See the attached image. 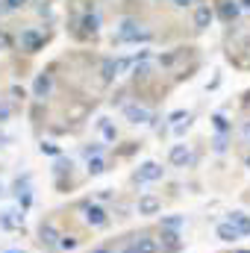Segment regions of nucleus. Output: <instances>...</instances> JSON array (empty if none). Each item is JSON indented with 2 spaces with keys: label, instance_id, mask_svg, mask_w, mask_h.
<instances>
[{
  "label": "nucleus",
  "instance_id": "9",
  "mask_svg": "<svg viewBox=\"0 0 250 253\" xmlns=\"http://www.w3.org/2000/svg\"><path fill=\"white\" fill-rule=\"evenodd\" d=\"M124 115L132 121V124H147V121H150V112H147L144 106H135V103H132V106H126Z\"/></svg>",
  "mask_w": 250,
  "mask_h": 253
},
{
  "label": "nucleus",
  "instance_id": "19",
  "mask_svg": "<svg viewBox=\"0 0 250 253\" xmlns=\"http://www.w3.org/2000/svg\"><path fill=\"white\" fill-rule=\"evenodd\" d=\"M59 251H74L77 248V239L74 236H59V245H56Z\"/></svg>",
  "mask_w": 250,
  "mask_h": 253
},
{
  "label": "nucleus",
  "instance_id": "34",
  "mask_svg": "<svg viewBox=\"0 0 250 253\" xmlns=\"http://www.w3.org/2000/svg\"><path fill=\"white\" fill-rule=\"evenodd\" d=\"M6 253H24V251H6Z\"/></svg>",
  "mask_w": 250,
  "mask_h": 253
},
{
  "label": "nucleus",
  "instance_id": "30",
  "mask_svg": "<svg viewBox=\"0 0 250 253\" xmlns=\"http://www.w3.org/2000/svg\"><path fill=\"white\" fill-rule=\"evenodd\" d=\"M245 138H248V144H250V121L245 124Z\"/></svg>",
  "mask_w": 250,
  "mask_h": 253
},
{
  "label": "nucleus",
  "instance_id": "3",
  "mask_svg": "<svg viewBox=\"0 0 250 253\" xmlns=\"http://www.w3.org/2000/svg\"><path fill=\"white\" fill-rule=\"evenodd\" d=\"M159 251L162 253H180L183 251V239H180V230H162L159 236Z\"/></svg>",
  "mask_w": 250,
  "mask_h": 253
},
{
  "label": "nucleus",
  "instance_id": "22",
  "mask_svg": "<svg viewBox=\"0 0 250 253\" xmlns=\"http://www.w3.org/2000/svg\"><path fill=\"white\" fill-rule=\"evenodd\" d=\"M18 203H21V209H30V203H33V194H30V191L18 194Z\"/></svg>",
  "mask_w": 250,
  "mask_h": 253
},
{
  "label": "nucleus",
  "instance_id": "1",
  "mask_svg": "<svg viewBox=\"0 0 250 253\" xmlns=\"http://www.w3.org/2000/svg\"><path fill=\"white\" fill-rule=\"evenodd\" d=\"M80 209L85 212V224L88 227H106L109 224V212L100 206V203H91V200H83Z\"/></svg>",
  "mask_w": 250,
  "mask_h": 253
},
{
  "label": "nucleus",
  "instance_id": "14",
  "mask_svg": "<svg viewBox=\"0 0 250 253\" xmlns=\"http://www.w3.org/2000/svg\"><path fill=\"white\" fill-rule=\"evenodd\" d=\"M218 12H221L224 21H236V18H239V3H236V0H224Z\"/></svg>",
  "mask_w": 250,
  "mask_h": 253
},
{
  "label": "nucleus",
  "instance_id": "5",
  "mask_svg": "<svg viewBox=\"0 0 250 253\" xmlns=\"http://www.w3.org/2000/svg\"><path fill=\"white\" fill-rule=\"evenodd\" d=\"M121 253H159V245H156V239H150V236H141V239H135V242H129Z\"/></svg>",
  "mask_w": 250,
  "mask_h": 253
},
{
  "label": "nucleus",
  "instance_id": "26",
  "mask_svg": "<svg viewBox=\"0 0 250 253\" xmlns=\"http://www.w3.org/2000/svg\"><path fill=\"white\" fill-rule=\"evenodd\" d=\"M103 132H106V138H115V135H118V132H115V126L106 124V121H103Z\"/></svg>",
  "mask_w": 250,
  "mask_h": 253
},
{
  "label": "nucleus",
  "instance_id": "20",
  "mask_svg": "<svg viewBox=\"0 0 250 253\" xmlns=\"http://www.w3.org/2000/svg\"><path fill=\"white\" fill-rule=\"evenodd\" d=\"M212 121H215V129H218V132H227V129H230V124H227V118H224V115H215Z\"/></svg>",
  "mask_w": 250,
  "mask_h": 253
},
{
  "label": "nucleus",
  "instance_id": "31",
  "mask_svg": "<svg viewBox=\"0 0 250 253\" xmlns=\"http://www.w3.org/2000/svg\"><path fill=\"white\" fill-rule=\"evenodd\" d=\"M91 253H112V251H109V248H94Z\"/></svg>",
  "mask_w": 250,
  "mask_h": 253
},
{
  "label": "nucleus",
  "instance_id": "4",
  "mask_svg": "<svg viewBox=\"0 0 250 253\" xmlns=\"http://www.w3.org/2000/svg\"><path fill=\"white\" fill-rule=\"evenodd\" d=\"M42 47H44V36H42L39 30H24V33H21V50L39 53Z\"/></svg>",
  "mask_w": 250,
  "mask_h": 253
},
{
  "label": "nucleus",
  "instance_id": "15",
  "mask_svg": "<svg viewBox=\"0 0 250 253\" xmlns=\"http://www.w3.org/2000/svg\"><path fill=\"white\" fill-rule=\"evenodd\" d=\"M188 159H191V153H188L186 144H177V147H171V162H174V165H186Z\"/></svg>",
  "mask_w": 250,
  "mask_h": 253
},
{
  "label": "nucleus",
  "instance_id": "21",
  "mask_svg": "<svg viewBox=\"0 0 250 253\" xmlns=\"http://www.w3.org/2000/svg\"><path fill=\"white\" fill-rule=\"evenodd\" d=\"M177 59H180V50H174V53H168V56H162V59H159V65H165V68H168V65H174Z\"/></svg>",
  "mask_w": 250,
  "mask_h": 253
},
{
  "label": "nucleus",
  "instance_id": "36",
  "mask_svg": "<svg viewBox=\"0 0 250 253\" xmlns=\"http://www.w3.org/2000/svg\"><path fill=\"white\" fill-rule=\"evenodd\" d=\"M0 194H3V186H0Z\"/></svg>",
  "mask_w": 250,
  "mask_h": 253
},
{
  "label": "nucleus",
  "instance_id": "29",
  "mask_svg": "<svg viewBox=\"0 0 250 253\" xmlns=\"http://www.w3.org/2000/svg\"><path fill=\"white\" fill-rule=\"evenodd\" d=\"M174 3H177L180 9H186V6H191V3H194V0H174Z\"/></svg>",
  "mask_w": 250,
  "mask_h": 253
},
{
  "label": "nucleus",
  "instance_id": "28",
  "mask_svg": "<svg viewBox=\"0 0 250 253\" xmlns=\"http://www.w3.org/2000/svg\"><path fill=\"white\" fill-rule=\"evenodd\" d=\"M9 112H12V109H9L6 103H0V121H6V118H9Z\"/></svg>",
  "mask_w": 250,
  "mask_h": 253
},
{
  "label": "nucleus",
  "instance_id": "33",
  "mask_svg": "<svg viewBox=\"0 0 250 253\" xmlns=\"http://www.w3.org/2000/svg\"><path fill=\"white\" fill-rule=\"evenodd\" d=\"M245 165H248V168H250V153H248V156H245Z\"/></svg>",
  "mask_w": 250,
  "mask_h": 253
},
{
  "label": "nucleus",
  "instance_id": "32",
  "mask_svg": "<svg viewBox=\"0 0 250 253\" xmlns=\"http://www.w3.org/2000/svg\"><path fill=\"white\" fill-rule=\"evenodd\" d=\"M239 6H245V9H250V0H236Z\"/></svg>",
  "mask_w": 250,
  "mask_h": 253
},
{
  "label": "nucleus",
  "instance_id": "7",
  "mask_svg": "<svg viewBox=\"0 0 250 253\" xmlns=\"http://www.w3.org/2000/svg\"><path fill=\"white\" fill-rule=\"evenodd\" d=\"M215 236L221 239V242H227V245H236L239 239H242V233L230 224V221H224V224H218V230H215Z\"/></svg>",
  "mask_w": 250,
  "mask_h": 253
},
{
  "label": "nucleus",
  "instance_id": "16",
  "mask_svg": "<svg viewBox=\"0 0 250 253\" xmlns=\"http://www.w3.org/2000/svg\"><path fill=\"white\" fill-rule=\"evenodd\" d=\"M83 36H94L97 33V27H100V21H97V15H83Z\"/></svg>",
  "mask_w": 250,
  "mask_h": 253
},
{
  "label": "nucleus",
  "instance_id": "11",
  "mask_svg": "<svg viewBox=\"0 0 250 253\" xmlns=\"http://www.w3.org/2000/svg\"><path fill=\"white\" fill-rule=\"evenodd\" d=\"M39 236H42V245H47V248H56V245H59V233H56L53 224H42Z\"/></svg>",
  "mask_w": 250,
  "mask_h": 253
},
{
  "label": "nucleus",
  "instance_id": "35",
  "mask_svg": "<svg viewBox=\"0 0 250 253\" xmlns=\"http://www.w3.org/2000/svg\"><path fill=\"white\" fill-rule=\"evenodd\" d=\"M236 253H250V251H236Z\"/></svg>",
  "mask_w": 250,
  "mask_h": 253
},
{
  "label": "nucleus",
  "instance_id": "10",
  "mask_svg": "<svg viewBox=\"0 0 250 253\" xmlns=\"http://www.w3.org/2000/svg\"><path fill=\"white\" fill-rule=\"evenodd\" d=\"M33 94H36L39 100L50 94V74H44V71H42V74L36 77V85H33Z\"/></svg>",
  "mask_w": 250,
  "mask_h": 253
},
{
  "label": "nucleus",
  "instance_id": "6",
  "mask_svg": "<svg viewBox=\"0 0 250 253\" xmlns=\"http://www.w3.org/2000/svg\"><path fill=\"white\" fill-rule=\"evenodd\" d=\"M0 227L3 230H21L24 227V215L18 212V209H6V212H0Z\"/></svg>",
  "mask_w": 250,
  "mask_h": 253
},
{
  "label": "nucleus",
  "instance_id": "17",
  "mask_svg": "<svg viewBox=\"0 0 250 253\" xmlns=\"http://www.w3.org/2000/svg\"><path fill=\"white\" fill-rule=\"evenodd\" d=\"M103 171H106V159H103V156H91V159H88V174L97 177V174H103Z\"/></svg>",
  "mask_w": 250,
  "mask_h": 253
},
{
  "label": "nucleus",
  "instance_id": "23",
  "mask_svg": "<svg viewBox=\"0 0 250 253\" xmlns=\"http://www.w3.org/2000/svg\"><path fill=\"white\" fill-rule=\"evenodd\" d=\"M215 150H218V153H221V150H227V135H224V132L215 138Z\"/></svg>",
  "mask_w": 250,
  "mask_h": 253
},
{
  "label": "nucleus",
  "instance_id": "18",
  "mask_svg": "<svg viewBox=\"0 0 250 253\" xmlns=\"http://www.w3.org/2000/svg\"><path fill=\"white\" fill-rule=\"evenodd\" d=\"M186 224V215H168L162 218V230H180Z\"/></svg>",
  "mask_w": 250,
  "mask_h": 253
},
{
  "label": "nucleus",
  "instance_id": "25",
  "mask_svg": "<svg viewBox=\"0 0 250 253\" xmlns=\"http://www.w3.org/2000/svg\"><path fill=\"white\" fill-rule=\"evenodd\" d=\"M42 153H50V156H56V153H59V147L47 141V144H42Z\"/></svg>",
  "mask_w": 250,
  "mask_h": 253
},
{
  "label": "nucleus",
  "instance_id": "24",
  "mask_svg": "<svg viewBox=\"0 0 250 253\" xmlns=\"http://www.w3.org/2000/svg\"><path fill=\"white\" fill-rule=\"evenodd\" d=\"M100 150H103L100 144H88V147H85V156H88V159H91V156H100Z\"/></svg>",
  "mask_w": 250,
  "mask_h": 253
},
{
  "label": "nucleus",
  "instance_id": "2",
  "mask_svg": "<svg viewBox=\"0 0 250 253\" xmlns=\"http://www.w3.org/2000/svg\"><path fill=\"white\" fill-rule=\"evenodd\" d=\"M165 177V168L159 165V162H144L138 171H135V183H156V180H162Z\"/></svg>",
  "mask_w": 250,
  "mask_h": 253
},
{
  "label": "nucleus",
  "instance_id": "13",
  "mask_svg": "<svg viewBox=\"0 0 250 253\" xmlns=\"http://www.w3.org/2000/svg\"><path fill=\"white\" fill-rule=\"evenodd\" d=\"M212 18H215V12H212L209 6H200V9L194 12V24H197L200 30H206V27L212 24Z\"/></svg>",
  "mask_w": 250,
  "mask_h": 253
},
{
  "label": "nucleus",
  "instance_id": "8",
  "mask_svg": "<svg viewBox=\"0 0 250 253\" xmlns=\"http://www.w3.org/2000/svg\"><path fill=\"white\" fill-rule=\"evenodd\" d=\"M159 209H162L159 197H153V194H144V197H138V215H156Z\"/></svg>",
  "mask_w": 250,
  "mask_h": 253
},
{
  "label": "nucleus",
  "instance_id": "27",
  "mask_svg": "<svg viewBox=\"0 0 250 253\" xmlns=\"http://www.w3.org/2000/svg\"><path fill=\"white\" fill-rule=\"evenodd\" d=\"M18 6H24V0H6V6H0V9H18Z\"/></svg>",
  "mask_w": 250,
  "mask_h": 253
},
{
  "label": "nucleus",
  "instance_id": "12",
  "mask_svg": "<svg viewBox=\"0 0 250 253\" xmlns=\"http://www.w3.org/2000/svg\"><path fill=\"white\" fill-rule=\"evenodd\" d=\"M227 221H230L242 236H250V218L245 215V212H230V218H227Z\"/></svg>",
  "mask_w": 250,
  "mask_h": 253
}]
</instances>
